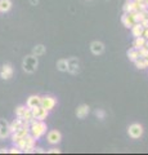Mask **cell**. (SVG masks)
I'll return each mask as SVG.
<instances>
[{
    "label": "cell",
    "instance_id": "cell-1",
    "mask_svg": "<svg viewBox=\"0 0 148 155\" xmlns=\"http://www.w3.org/2000/svg\"><path fill=\"white\" fill-rule=\"evenodd\" d=\"M46 124L44 123V120H36L32 119L30 123V134L34 137L35 140H39L41 136H44L46 133Z\"/></svg>",
    "mask_w": 148,
    "mask_h": 155
},
{
    "label": "cell",
    "instance_id": "cell-2",
    "mask_svg": "<svg viewBox=\"0 0 148 155\" xmlns=\"http://www.w3.org/2000/svg\"><path fill=\"white\" fill-rule=\"evenodd\" d=\"M37 65H39V61H37V57L36 56H26L23 58V62H22V67L23 70L28 74H32L35 72L36 69H37Z\"/></svg>",
    "mask_w": 148,
    "mask_h": 155
},
{
    "label": "cell",
    "instance_id": "cell-3",
    "mask_svg": "<svg viewBox=\"0 0 148 155\" xmlns=\"http://www.w3.org/2000/svg\"><path fill=\"white\" fill-rule=\"evenodd\" d=\"M128 133H129V136H130L131 138L138 140V138H140L142 134H143V127L139 123H133L131 125H129Z\"/></svg>",
    "mask_w": 148,
    "mask_h": 155
},
{
    "label": "cell",
    "instance_id": "cell-4",
    "mask_svg": "<svg viewBox=\"0 0 148 155\" xmlns=\"http://www.w3.org/2000/svg\"><path fill=\"white\" fill-rule=\"evenodd\" d=\"M57 104V101L54 97H52V96H44V97H40V106L41 107H44L45 110L48 111H50Z\"/></svg>",
    "mask_w": 148,
    "mask_h": 155
},
{
    "label": "cell",
    "instance_id": "cell-5",
    "mask_svg": "<svg viewBox=\"0 0 148 155\" xmlns=\"http://www.w3.org/2000/svg\"><path fill=\"white\" fill-rule=\"evenodd\" d=\"M67 71L70 74H77L80 71V61L76 57H71L67 60Z\"/></svg>",
    "mask_w": 148,
    "mask_h": 155
},
{
    "label": "cell",
    "instance_id": "cell-6",
    "mask_svg": "<svg viewBox=\"0 0 148 155\" xmlns=\"http://www.w3.org/2000/svg\"><path fill=\"white\" fill-rule=\"evenodd\" d=\"M31 110H32V116H34V119H36V120H45L48 118V114H49V111L45 110L44 107H41L40 105Z\"/></svg>",
    "mask_w": 148,
    "mask_h": 155
},
{
    "label": "cell",
    "instance_id": "cell-7",
    "mask_svg": "<svg viewBox=\"0 0 148 155\" xmlns=\"http://www.w3.org/2000/svg\"><path fill=\"white\" fill-rule=\"evenodd\" d=\"M46 140H48V142H49L50 145H57L58 142H61V140H62V134L59 130H50L49 133H48L46 136Z\"/></svg>",
    "mask_w": 148,
    "mask_h": 155
},
{
    "label": "cell",
    "instance_id": "cell-8",
    "mask_svg": "<svg viewBox=\"0 0 148 155\" xmlns=\"http://www.w3.org/2000/svg\"><path fill=\"white\" fill-rule=\"evenodd\" d=\"M90 51H92V53H93L94 56L102 54V53L104 52V44H103L102 41L95 40V41H93L92 44H90Z\"/></svg>",
    "mask_w": 148,
    "mask_h": 155
},
{
    "label": "cell",
    "instance_id": "cell-9",
    "mask_svg": "<svg viewBox=\"0 0 148 155\" xmlns=\"http://www.w3.org/2000/svg\"><path fill=\"white\" fill-rule=\"evenodd\" d=\"M13 76V69L11 65H4L2 71H0V78H2L3 80H9Z\"/></svg>",
    "mask_w": 148,
    "mask_h": 155
},
{
    "label": "cell",
    "instance_id": "cell-10",
    "mask_svg": "<svg viewBox=\"0 0 148 155\" xmlns=\"http://www.w3.org/2000/svg\"><path fill=\"white\" fill-rule=\"evenodd\" d=\"M23 125H30L27 122H25L23 119H21V118H17L14 122L12 123V124H9V132L11 133H13L14 130H17V129H20V128H22Z\"/></svg>",
    "mask_w": 148,
    "mask_h": 155
},
{
    "label": "cell",
    "instance_id": "cell-11",
    "mask_svg": "<svg viewBox=\"0 0 148 155\" xmlns=\"http://www.w3.org/2000/svg\"><path fill=\"white\" fill-rule=\"evenodd\" d=\"M11 134L9 132V124L5 119H0V138H5Z\"/></svg>",
    "mask_w": 148,
    "mask_h": 155
},
{
    "label": "cell",
    "instance_id": "cell-12",
    "mask_svg": "<svg viewBox=\"0 0 148 155\" xmlns=\"http://www.w3.org/2000/svg\"><path fill=\"white\" fill-rule=\"evenodd\" d=\"M90 113V107L88 105H80L77 109H76V116L79 119H84L85 116H88V114Z\"/></svg>",
    "mask_w": 148,
    "mask_h": 155
},
{
    "label": "cell",
    "instance_id": "cell-13",
    "mask_svg": "<svg viewBox=\"0 0 148 155\" xmlns=\"http://www.w3.org/2000/svg\"><path fill=\"white\" fill-rule=\"evenodd\" d=\"M40 105V97L39 96H30L27 98V102H26V106L28 109H34L36 106Z\"/></svg>",
    "mask_w": 148,
    "mask_h": 155
},
{
    "label": "cell",
    "instance_id": "cell-14",
    "mask_svg": "<svg viewBox=\"0 0 148 155\" xmlns=\"http://www.w3.org/2000/svg\"><path fill=\"white\" fill-rule=\"evenodd\" d=\"M131 34L134 38H138V36H143V31H144V27H143L140 23H134L131 27Z\"/></svg>",
    "mask_w": 148,
    "mask_h": 155
},
{
    "label": "cell",
    "instance_id": "cell-15",
    "mask_svg": "<svg viewBox=\"0 0 148 155\" xmlns=\"http://www.w3.org/2000/svg\"><path fill=\"white\" fill-rule=\"evenodd\" d=\"M138 11V3L135 2H126L124 5V12L130 13V12H137Z\"/></svg>",
    "mask_w": 148,
    "mask_h": 155
},
{
    "label": "cell",
    "instance_id": "cell-16",
    "mask_svg": "<svg viewBox=\"0 0 148 155\" xmlns=\"http://www.w3.org/2000/svg\"><path fill=\"white\" fill-rule=\"evenodd\" d=\"M126 54H128V58H129V60L133 61V62H134L137 58H139V57H140V56H139V49H137V48H134V47H133L131 49H129V51L126 52Z\"/></svg>",
    "mask_w": 148,
    "mask_h": 155
},
{
    "label": "cell",
    "instance_id": "cell-17",
    "mask_svg": "<svg viewBox=\"0 0 148 155\" xmlns=\"http://www.w3.org/2000/svg\"><path fill=\"white\" fill-rule=\"evenodd\" d=\"M121 22L124 23V26L128 27V28H130L133 25H134V21H133L131 17L129 16V13H124V14H122V17H121Z\"/></svg>",
    "mask_w": 148,
    "mask_h": 155
},
{
    "label": "cell",
    "instance_id": "cell-18",
    "mask_svg": "<svg viewBox=\"0 0 148 155\" xmlns=\"http://www.w3.org/2000/svg\"><path fill=\"white\" fill-rule=\"evenodd\" d=\"M12 8V2L11 0H0V12L5 13Z\"/></svg>",
    "mask_w": 148,
    "mask_h": 155
},
{
    "label": "cell",
    "instance_id": "cell-19",
    "mask_svg": "<svg viewBox=\"0 0 148 155\" xmlns=\"http://www.w3.org/2000/svg\"><path fill=\"white\" fill-rule=\"evenodd\" d=\"M44 53H45V47L43 44H37V45L34 47V49H32V54L36 56V57L43 56Z\"/></svg>",
    "mask_w": 148,
    "mask_h": 155
},
{
    "label": "cell",
    "instance_id": "cell-20",
    "mask_svg": "<svg viewBox=\"0 0 148 155\" xmlns=\"http://www.w3.org/2000/svg\"><path fill=\"white\" fill-rule=\"evenodd\" d=\"M146 40H147V39H146L144 36H138V38H135L134 44H133V45H134V48H137V49H139V48L144 47Z\"/></svg>",
    "mask_w": 148,
    "mask_h": 155
},
{
    "label": "cell",
    "instance_id": "cell-21",
    "mask_svg": "<svg viewBox=\"0 0 148 155\" xmlns=\"http://www.w3.org/2000/svg\"><path fill=\"white\" fill-rule=\"evenodd\" d=\"M57 69H58L59 71H67V60H59L58 62H57Z\"/></svg>",
    "mask_w": 148,
    "mask_h": 155
},
{
    "label": "cell",
    "instance_id": "cell-22",
    "mask_svg": "<svg viewBox=\"0 0 148 155\" xmlns=\"http://www.w3.org/2000/svg\"><path fill=\"white\" fill-rule=\"evenodd\" d=\"M23 120H25V122H27L28 124L31 123V120L34 119V116H32V110L31 109H26V113H25V115H23V118H22Z\"/></svg>",
    "mask_w": 148,
    "mask_h": 155
},
{
    "label": "cell",
    "instance_id": "cell-23",
    "mask_svg": "<svg viewBox=\"0 0 148 155\" xmlns=\"http://www.w3.org/2000/svg\"><path fill=\"white\" fill-rule=\"evenodd\" d=\"M135 62V66H137V69H147V66H146V62H144V58L143 57H139V58H137V60L134 61Z\"/></svg>",
    "mask_w": 148,
    "mask_h": 155
},
{
    "label": "cell",
    "instance_id": "cell-24",
    "mask_svg": "<svg viewBox=\"0 0 148 155\" xmlns=\"http://www.w3.org/2000/svg\"><path fill=\"white\" fill-rule=\"evenodd\" d=\"M26 109H27V106H18V107L16 109V115H17V118H23V115H25L26 113Z\"/></svg>",
    "mask_w": 148,
    "mask_h": 155
},
{
    "label": "cell",
    "instance_id": "cell-25",
    "mask_svg": "<svg viewBox=\"0 0 148 155\" xmlns=\"http://www.w3.org/2000/svg\"><path fill=\"white\" fill-rule=\"evenodd\" d=\"M95 116L102 120V119H104V116H106V113H104L102 109H98V110H95Z\"/></svg>",
    "mask_w": 148,
    "mask_h": 155
},
{
    "label": "cell",
    "instance_id": "cell-26",
    "mask_svg": "<svg viewBox=\"0 0 148 155\" xmlns=\"http://www.w3.org/2000/svg\"><path fill=\"white\" fill-rule=\"evenodd\" d=\"M139 56H140V57H147V56H148V49H147L146 47L139 48Z\"/></svg>",
    "mask_w": 148,
    "mask_h": 155
},
{
    "label": "cell",
    "instance_id": "cell-27",
    "mask_svg": "<svg viewBox=\"0 0 148 155\" xmlns=\"http://www.w3.org/2000/svg\"><path fill=\"white\" fill-rule=\"evenodd\" d=\"M8 153H11V154H20V153H22V151H21V149L18 147V146H14V147H12L11 150H8Z\"/></svg>",
    "mask_w": 148,
    "mask_h": 155
},
{
    "label": "cell",
    "instance_id": "cell-28",
    "mask_svg": "<svg viewBox=\"0 0 148 155\" xmlns=\"http://www.w3.org/2000/svg\"><path fill=\"white\" fill-rule=\"evenodd\" d=\"M46 153H48V154H59V153H61V150H59V149H57V147H53V149H49Z\"/></svg>",
    "mask_w": 148,
    "mask_h": 155
},
{
    "label": "cell",
    "instance_id": "cell-29",
    "mask_svg": "<svg viewBox=\"0 0 148 155\" xmlns=\"http://www.w3.org/2000/svg\"><path fill=\"white\" fill-rule=\"evenodd\" d=\"M139 23H140V25H142L143 27H144V28H148V17H146L144 19H142V21H140Z\"/></svg>",
    "mask_w": 148,
    "mask_h": 155
},
{
    "label": "cell",
    "instance_id": "cell-30",
    "mask_svg": "<svg viewBox=\"0 0 148 155\" xmlns=\"http://www.w3.org/2000/svg\"><path fill=\"white\" fill-rule=\"evenodd\" d=\"M35 153H39V154H44L46 153L44 149H41V147H35Z\"/></svg>",
    "mask_w": 148,
    "mask_h": 155
},
{
    "label": "cell",
    "instance_id": "cell-31",
    "mask_svg": "<svg viewBox=\"0 0 148 155\" xmlns=\"http://www.w3.org/2000/svg\"><path fill=\"white\" fill-rule=\"evenodd\" d=\"M143 36L146 39H148V28H144V31H143Z\"/></svg>",
    "mask_w": 148,
    "mask_h": 155
},
{
    "label": "cell",
    "instance_id": "cell-32",
    "mask_svg": "<svg viewBox=\"0 0 148 155\" xmlns=\"http://www.w3.org/2000/svg\"><path fill=\"white\" fill-rule=\"evenodd\" d=\"M37 3H39V0H30L31 5H37Z\"/></svg>",
    "mask_w": 148,
    "mask_h": 155
},
{
    "label": "cell",
    "instance_id": "cell-33",
    "mask_svg": "<svg viewBox=\"0 0 148 155\" xmlns=\"http://www.w3.org/2000/svg\"><path fill=\"white\" fill-rule=\"evenodd\" d=\"M4 153L7 154V153H8V150H7V149H0V154H4Z\"/></svg>",
    "mask_w": 148,
    "mask_h": 155
},
{
    "label": "cell",
    "instance_id": "cell-34",
    "mask_svg": "<svg viewBox=\"0 0 148 155\" xmlns=\"http://www.w3.org/2000/svg\"><path fill=\"white\" fill-rule=\"evenodd\" d=\"M144 47L147 48V49H148V39H147V40H146V44H144Z\"/></svg>",
    "mask_w": 148,
    "mask_h": 155
},
{
    "label": "cell",
    "instance_id": "cell-35",
    "mask_svg": "<svg viewBox=\"0 0 148 155\" xmlns=\"http://www.w3.org/2000/svg\"><path fill=\"white\" fill-rule=\"evenodd\" d=\"M144 3L147 4V5H148V0H144Z\"/></svg>",
    "mask_w": 148,
    "mask_h": 155
},
{
    "label": "cell",
    "instance_id": "cell-36",
    "mask_svg": "<svg viewBox=\"0 0 148 155\" xmlns=\"http://www.w3.org/2000/svg\"><path fill=\"white\" fill-rule=\"evenodd\" d=\"M147 14H148V8H147Z\"/></svg>",
    "mask_w": 148,
    "mask_h": 155
}]
</instances>
